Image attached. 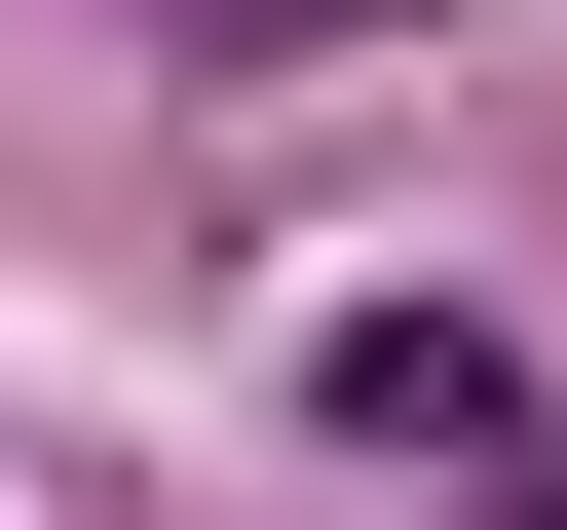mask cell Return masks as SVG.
I'll use <instances>...</instances> for the list:
<instances>
[{"instance_id":"1","label":"cell","mask_w":567,"mask_h":530,"mask_svg":"<svg viewBox=\"0 0 567 530\" xmlns=\"http://www.w3.org/2000/svg\"><path fill=\"white\" fill-rule=\"evenodd\" d=\"M341 417H379V455H454V492H529V530H567V379H529V342H492V304H341Z\"/></svg>"}]
</instances>
